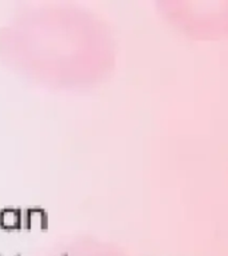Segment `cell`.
Returning <instances> with one entry per match:
<instances>
[{
    "mask_svg": "<svg viewBox=\"0 0 228 256\" xmlns=\"http://www.w3.org/2000/svg\"><path fill=\"white\" fill-rule=\"evenodd\" d=\"M22 214L15 210H6L0 214V227L6 230H16L22 227Z\"/></svg>",
    "mask_w": 228,
    "mask_h": 256,
    "instance_id": "obj_1",
    "label": "cell"
}]
</instances>
